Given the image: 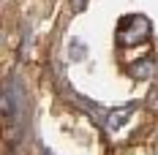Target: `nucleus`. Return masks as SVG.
Wrapping results in <instances>:
<instances>
[{
    "instance_id": "nucleus-4",
    "label": "nucleus",
    "mask_w": 158,
    "mask_h": 155,
    "mask_svg": "<svg viewBox=\"0 0 158 155\" xmlns=\"http://www.w3.org/2000/svg\"><path fill=\"white\" fill-rule=\"evenodd\" d=\"M128 74H131L134 79H147L150 74H153V60H150V57H144V60L134 63V65L128 68Z\"/></svg>"
},
{
    "instance_id": "nucleus-6",
    "label": "nucleus",
    "mask_w": 158,
    "mask_h": 155,
    "mask_svg": "<svg viewBox=\"0 0 158 155\" xmlns=\"http://www.w3.org/2000/svg\"><path fill=\"white\" fill-rule=\"evenodd\" d=\"M82 6H85V0H74V8L77 11H82Z\"/></svg>"
},
{
    "instance_id": "nucleus-3",
    "label": "nucleus",
    "mask_w": 158,
    "mask_h": 155,
    "mask_svg": "<svg viewBox=\"0 0 158 155\" xmlns=\"http://www.w3.org/2000/svg\"><path fill=\"white\" fill-rule=\"evenodd\" d=\"M131 114H134V104L112 109L109 114H106V131H117L123 123H128V117H131Z\"/></svg>"
},
{
    "instance_id": "nucleus-1",
    "label": "nucleus",
    "mask_w": 158,
    "mask_h": 155,
    "mask_svg": "<svg viewBox=\"0 0 158 155\" xmlns=\"http://www.w3.org/2000/svg\"><path fill=\"white\" fill-rule=\"evenodd\" d=\"M147 38H150V19L144 14H131L120 19L117 33H114V41L120 47H139Z\"/></svg>"
},
{
    "instance_id": "nucleus-5",
    "label": "nucleus",
    "mask_w": 158,
    "mask_h": 155,
    "mask_svg": "<svg viewBox=\"0 0 158 155\" xmlns=\"http://www.w3.org/2000/svg\"><path fill=\"white\" fill-rule=\"evenodd\" d=\"M85 55H87V47H82V41L74 38V41H71V57H74V60H82Z\"/></svg>"
},
{
    "instance_id": "nucleus-2",
    "label": "nucleus",
    "mask_w": 158,
    "mask_h": 155,
    "mask_svg": "<svg viewBox=\"0 0 158 155\" xmlns=\"http://www.w3.org/2000/svg\"><path fill=\"white\" fill-rule=\"evenodd\" d=\"M0 109H3V120L8 125V133L14 128V117L19 114V95H16L14 84H6L3 87V95H0Z\"/></svg>"
}]
</instances>
